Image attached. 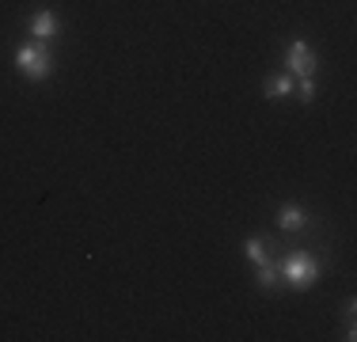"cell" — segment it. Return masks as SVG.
<instances>
[{"label": "cell", "mask_w": 357, "mask_h": 342, "mask_svg": "<svg viewBox=\"0 0 357 342\" xmlns=\"http://www.w3.org/2000/svg\"><path fill=\"white\" fill-rule=\"evenodd\" d=\"M278 274H282L285 285L308 289V285H316V278H319V262L312 251H293L285 262H278Z\"/></svg>", "instance_id": "1"}, {"label": "cell", "mask_w": 357, "mask_h": 342, "mask_svg": "<svg viewBox=\"0 0 357 342\" xmlns=\"http://www.w3.org/2000/svg\"><path fill=\"white\" fill-rule=\"evenodd\" d=\"M15 68H20L27 80H46L50 73H54V57H50L46 46H38V42H31V46H20L15 50Z\"/></svg>", "instance_id": "2"}, {"label": "cell", "mask_w": 357, "mask_h": 342, "mask_svg": "<svg viewBox=\"0 0 357 342\" xmlns=\"http://www.w3.org/2000/svg\"><path fill=\"white\" fill-rule=\"evenodd\" d=\"M285 65H289V76H312L316 73V50L308 46L304 38H296L285 54Z\"/></svg>", "instance_id": "3"}, {"label": "cell", "mask_w": 357, "mask_h": 342, "mask_svg": "<svg viewBox=\"0 0 357 342\" xmlns=\"http://www.w3.org/2000/svg\"><path fill=\"white\" fill-rule=\"evenodd\" d=\"M304 225H308V213H304L296 202H289V205L278 209V228H282V232H301Z\"/></svg>", "instance_id": "4"}, {"label": "cell", "mask_w": 357, "mask_h": 342, "mask_svg": "<svg viewBox=\"0 0 357 342\" xmlns=\"http://www.w3.org/2000/svg\"><path fill=\"white\" fill-rule=\"evenodd\" d=\"M31 34H35L38 42L54 38V34H57V15L54 12H35V20H31Z\"/></svg>", "instance_id": "5"}, {"label": "cell", "mask_w": 357, "mask_h": 342, "mask_svg": "<svg viewBox=\"0 0 357 342\" xmlns=\"http://www.w3.org/2000/svg\"><path fill=\"white\" fill-rule=\"evenodd\" d=\"M243 251H248V259L255 262V267H266V262H274V255H270V247H266V239H262V236H251L248 244H243Z\"/></svg>", "instance_id": "6"}, {"label": "cell", "mask_w": 357, "mask_h": 342, "mask_svg": "<svg viewBox=\"0 0 357 342\" xmlns=\"http://www.w3.org/2000/svg\"><path fill=\"white\" fill-rule=\"evenodd\" d=\"M285 96H293V76H270L266 80V99H285Z\"/></svg>", "instance_id": "7"}, {"label": "cell", "mask_w": 357, "mask_h": 342, "mask_svg": "<svg viewBox=\"0 0 357 342\" xmlns=\"http://www.w3.org/2000/svg\"><path fill=\"white\" fill-rule=\"evenodd\" d=\"M259 285H262V289L282 285V274H278V262H266V267H259Z\"/></svg>", "instance_id": "8"}, {"label": "cell", "mask_w": 357, "mask_h": 342, "mask_svg": "<svg viewBox=\"0 0 357 342\" xmlns=\"http://www.w3.org/2000/svg\"><path fill=\"white\" fill-rule=\"evenodd\" d=\"M293 91L301 96V103H312L316 99V80H312V76H301V84H293Z\"/></svg>", "instance_id": "9"}]
</instances>
